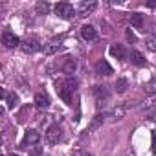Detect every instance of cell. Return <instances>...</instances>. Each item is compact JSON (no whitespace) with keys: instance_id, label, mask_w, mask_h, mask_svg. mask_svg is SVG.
Instances as JSON below:
<instances>
[{"instance_id":"6da1fadb","label":"cell","mask_w":156,"mask_h":156,"mask_svg":"<svg viewBox=\"0 0 156 156\" xmlns=\"http://www.w3.org/2000/svg\"><path fill=\"white\" fill-rule=\"evenodd\" d=\"M77 88V81L73 79V77H66L64 81H59L57 83V94H59V98L64 101V103H72V92Z\"/></svg>"},{"instance_id":"7a4b0ae2","label":"cell","mask_w":156,"mask_h":156,"mask_svg":"<svg viewBox=\"0 0 156 156\" xmlns=\"http://www.w3.org/2000/svg\"><path fill=\"white\" fill-rule=\"evenodd\" d=\"M55 13H57V17L68 20V19H72V17L75 15V9H73V6H70V4H66V2H61V4L55 6Z\"/></svg>"},{"instance_id":"3957f363","label":"cell","mask_w":156,"mask_h":156,"mask_svg":"<svg viewBox=\"0 0 156 156\" xmlns=\"http://www.w3.org/2000/svg\"><path fill=\"white\" fill-rule=\"evenodd\" d=\"M61 127L57 125V123H53V125H50L48 127V130H46V141L48 143H51V145H55V143H59V140H61Z\"/></svg>"},{"instance_id":"277c9868","label":"cell","mask_w":156,"mask_h":156,"mask_svg":"<svg viewBox=\"0 0 156 156\" xmlns=\"http://www.w3.org/2000/svg\"><path fill=\"white\" fill-rule=\"evenodd\" d=\"M2 44H4L6 48H15V46H19V44H20V41H19V37H17L15 33L6 31V33L2 35Z\"/></svg>"},{"instance_id":"5b68a950","label":"cell","mask_w":156,"mask_h":156,"mask_svg":"<svg viewBox=\"0 0 156 156\" xmlns=\"http://www.w3.org/2000/svg\"><path fill=\"white\" fill-rule=\"evenodd\" d=\"M39 140H41V134L37 130H26L24 140H22V145L24 147L26 145H33V143H39Z\"/></svg>"},{"instance_id":"8992f818","label":"cell","mask_w":156,"mask_h":156,"mask_svg":"<svg viewBox=\"0 0 156 156\" xmlns=\"http://www.w3.org/2000/svg\"><path fill=\"white\" fill-rule=\"evenodd\" d=\"M96 73H99V75H110L112 73V66L107 62V61H98L96 62Z\"/></svg>"},{"instance_id":"52a82bcc","label":"cell","mask_w":156,"mask_h":156,"mask_svg":"<svg viewBox=\"0 0 156 156\" xmlns=\"http://www.w3.org/2000/svg\"><path fill=\"white\" fill-rule=\"evenodd\" d=\"M75 68H77V62H75V59L73 57H66L64 59V62H62V66H61V70L64 72V73H73L75 72Z\"/></svg>"},{"instance_id":"ba28073f","label":"cell","mask_w":156,"mask_h":156,"mask_svg":"<svg viewBox=\"0 0 156 156\" xmlns=\"http://www.w3.org/2000/svg\"><path fill=\"white\" fill-rule=\"evenodd\" d=\"M81 37L85 41H96L98 39V33H96V30L92 26H83L81 28Z\"/></svg>"},{"instance_id":"9c48e42d","label":"cell","mask_w":156,"mask_h":156,"mask_svg":"<svg viewBox=\"0 0 156 156\" xmlns=\"http://www.w3.org/2000/svg\"><path fill=\"white\" fill-rule=\"evenodd\" d=\"M20 48H22V51L24 53H35L37 50H39V42L37 41H24L22 44H20Z\"/></svg>"},{"instance_id":"30bf717a","label":"cell","mask_w":156,"mask_h":156,"mask_svg":"<svg viewBox=\"0 0 156 156\" xmlns=\"http://www.w3.org/2000/svg\"><path fill=\"white\" fill-rule=\"evenodd\" d=\"M94 96H96V101L98 105H101L107 98H108V92H107V87H94Z\"/></svg>"},{"instance_id":"8fae6325","label":"cell","mask_w":156,"mask_h":156,"mask_svg":"<svg viewBox=\"0 0 156 156\" xmlns=\"http://www.w3.org/2000/svg\"><path fill=\"white\" fill-rule=\"evenodd\" d=\"M130 61H132V64H136V66H143V64L147 62L145 57H143V53H140V51H136V50L130 51Z\"/></svg>"},{"instance_id":"7c38bea8","label":"cell","mask_w":156,"mask_h":156,"mask_svg":"<svg viewBox=\"0 0 156 156\" xmlns=\"http://www.w3.org/2000/svg\"><path fill=\"white\" fill-rule=\"evenodd\" d=\"M35 105H37L39 108H46V107L50 105V98H48L46 94H42V92H41V94H37V96H35Z\"/></svg>"},{"instance_id":"4fadbf2b","label":"cell","mask_w":156,"mask_h":156,"mask_svg":"<svg viewBox=\"0 0 156 156\" xmlns=\"http://www.w3.org/2000/svg\"><path fill=\"white\" fill-rule=\"evenodd\" d=\"M110 53H112L116 59H123V57H125V48H123V44H112V46H110Z\"/></svg>"},{"instance_id":"5bb4252c","label":"cell","mask_w":156,"mask_h":156,"mask_svg":"<svg viewBox=\"0 0 156 156\" xmlns=\"http://www.w3.org/2000/svg\"><path fill=\"white\" fill-rule=\"evenodd\" d=\"M127 88H129V81L125 79V77H118V81H116V92L123 94V92H127Z\"/></svg>"},{"instance_id":"9a60e30c","label":"cell","mask_w":156,"mask_h":156,"mask_svg":"<svg viewBox=\"0 0 156 156\" xmlns=\"http://www.w3.org/2000/svg\"><path fill=\"white\" fill-rule=\"evenodd\" d=\"M130 24L134 28H141L143 26V15L141 13H132L130 15Z\"/></svg>"},{"instance_id":"2e32d148","label":"cell","mask_w":156,"mask_h":156,"mask_svg":"<svg viewBox=\"0 0 156 156\" xmlns=\"http://www.w3.org/2000/svg\"><path fill=\"white\" fill-rule=\"evenodd\" d=\"M35 11H37V15H46V13L50 11V4H48V2H37Z\"/></svg>"},{"instance_id":"e0dca14e","label":"cell","mask_w":156,"mask_h":156,"mask_svg":"<svg viewBox=\"0 0 156 156\" xmlns=\"http://www.w3.org/2000/svg\"><path fill=\"white\" fill-rule=\"evenodd\" d=\"M30 114H31V107H30V105H26V107L20 110V114H19V121H20V123H24V121L28 119V116H30Z\"/></svg>"},{"instance_id":"ac0fdd59","label":"cell","mask_w":156,"mask_h":156,"mask_svg":"<svg viewBox=\"0 0 156 156\" xmlns=\"http://www.w3.org/2000/svg\"><path fill=\"white\" fill-rule=\"evenodd\" d=\"M19 103V96L17 94H9L8 96V108H15Z\"/></svg>"},{"instance_id":"d6986e66","label":"cell","mask_w":156,"mask_h":156,"mask_svg":"<svg viewBox=\"0 0 156 156\" xmlns=\"http://www.w3.org/2000/svg\"><path fill=\"white\" fill-rule=\"evenodd\" d=\"M123 114H125V108L123 107H118V108L112 110V119H119V118H123Z\"/></svg>"},{"instance_id":"ffe728a7","label":"cell","mask_w":156,"mask_h":156,"mask_svg":"<svg viewBox=\"0 0 156 156\" xmlns=\"http://www.w3.org/2000/svg\"><path fill=\"white\" fill-rule=\"evenodd\" d=\"M101 123H103V116H101V114H98V116L94 118V121H92V125H90L88 129H90V130H94V129H98Z\"/></svg>"},{"instance_id":"44dd1931","label":"cell","mask_w":156,"mask_h":156,"mask_svg":"<svg viewBox=\"0 0 156 156\" xmlns=\"http://www.w3.org/2000/svg\"><path fill=\"white\" fill-rule=\"evenodd\" d=\"M147 46H149L152 51H156V33H154V35H151V37L147 39Z\"/></svg>"},{"instance_id":"7402d4cb","label":"cell","mask_w":156,"mask_h":156,"mask_svg":"<svg viewBox=\"0 0 156 156\" xmlns=\"http://www.w3.org/2000/svg\"><path fill=\"white\" fill-rule=\"evenodd\" d=\"M96 9V2H92V4H83V13H90V11H94Z\"/></svg>"},{"instance_id":"603a6c76","label":"cell","mask_w":156,"mask_h":156,"mask_svg":"<svg viewBox=\"0 0 156 156\" xmlns=\"http://www.w3.org/2000/svg\"><path fill=\"white\" fill-rule=\"evenodd\" d=\"M145 92H149V94H152V92H156V81H152V83H149V85H145Z\"/></svg>"},{"instance_id":"cb8c5ba5","label":"cell","mask_w":156,"mask_h":156,"mask_svg":"<svg viewBox=\"0 0 156 156\" xmlns=\"http://www.w3.org/2000/svg\"><path fill=\"white\" fill-rule=\"evenodd\" d=\"M73 156H92V154H88L85 151H77V152H73Z\"/></svg>"},{"instance_id":"d4e9b609","label":"cell","mask_w":156,"mask_h":156,"mask_svg":"<svg viewBox=\"0 0 156 156\" xmlns=\"http://www.w3.org/2000/svg\"><path fill=\"white\" fill-rule=\"evenodd\" d=\"M127 37H129V41H132V42H134V35H132L130 31H127Z\"/></svg>"},{"instance_id":"484cf974","label":"cell","mask_w":156,"mask_h":156,"mask_svg":"<svg viewBox=\"0 0 156 156\" xmlns=\"http://www.w3.org/2000/svg\"><path fill=\"white\" fill-rule=\"evenodd\" d=\"M11 156H19V154H11Z\"/></svg>"}]
</instances>
